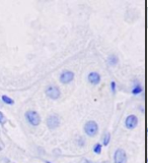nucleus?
Wrapping results in <instances>:
<instances>
[{"label":"nucleus","instance_id":"nucleus-1","mask_svg":"<svg viewBox=\"0 0 148 163\" xmlns=\"http://www.w3.org/2000/svg\"><path fill=\"white\" fill-rule=\"evenodd\" d=\"M26 118L30 125H32V127H38L41 123V116L39 115V113L34 110H28L26 112Z\"/></svg>","mask_w":148,"mask_h":163},{"label":"nucleus","instance_id":"nucleus-2","mask_svg":"<svg viewBox=\"0 0 148 163\" xmlns=\"http://www.w3.org/2000/svg\"><path fill=\"white\" fill-rule=\"evenodd\" d=\"M84 131H85V134L88 137H95V136H97V131H99V125L93 120L87 121L84 125Z\"/></svg>","mask_w":148,"mask_h":163},{"label":"nucleus","instance_id":"nucleus-3","mask_svg":"<svg viewBox=\"0 0 148 163\" xmlns=\"http://www.w3.org/2000/svg\"><path fill=\"white\" fill-rule=\"evenodd\" d=\"M46 95H47L49 98L53 99V100H57V99L60 97L61 92L59 90L58 87L56 86H49L46 89Z\"/></svg>","mask_w":148,"mask_h":163},{"label":"nucleus","instance_id":"nucleus-4","mask_svg":"<svg viewBox=\"0 0 148 163\" xmlns=\"http://www.w3.org/2000/svg\"><path fill=\"white\" fill-rule=\"evenodd\" d=\"M114 162L115 163H127V155L123 149L119 148L116 150L114 155Z\"/></svg>","mask_w":148,"mask_h":163},{"label":"nucleus","instance_id":"nucleus-5","mask_svg":"<svg viewBox=\"0 0 148 163\" xmlns=\"http://www.w3.org/2000/svg\"><path fill=\"white\" fill-rule=\"evenodd\" d=\"M138 125V118L136 115H129L127 116L125 120V127L128 129H134Z\"/></svg>","mask_w":148,"mask_h":163},{"label":"nucleus","instance_id":"nucleus-6","mask_svg":"<svg viewBox=\"0 0 148 163\" xmlns=\"http://www.w3.org/2000/svg\"><path fill=\"white\" fill-rule=\"evenodd\" d=\"M46 122H47V127L50 129H56L60 125V120H59V117L57 115H50L47 118Z\"/></svg>","mask_w":148,"mask_h":163},{"label":"nucleus","instance_id":"nucleus-7","mask_svg":"<svg viewBox=\"0 0 148 163\" xmlns=\"http://www.w3.org/2000/svg\"><path fill=\"white\" fill-rule=\"evenodd\" d=\"M74 79V73L71 71H64L60 75V82L62 84H69Z\"/></svg>","mask_w":148,"mask_h":163},{"label":"nucleus","instance_id":"nucleus-8","mask_svg":"<svg viewBox=\"0 0 148 163\" xmlns=\"http://www.w3.org/2000/svg\"><path fill=\"white\" fill-rule=\"evenodd\" d=\"M87 79L90 84L97 85V84H99V82H101V75H99V73H95V71H92V73H90L89 75H88Z\"/></svg>","mask_w":148,"mask_h":163},{"label":"nucleus","instance_id":"nucleus-9","mask_svg":"<svg viewBox=\"0 0 148 163\" xmlns=\"http://www.w3.org/2000/svg\"><path fill=\"white\" fill-rule=\"evenodd\" d=\"M119 62V58L117 55H115V54H112V55H109V57H107V63H109V65H112V66H114V65L118 64Z\"/></svg>","mask_w":148,"mask_h":163},{"label":"nucleus","instance_id":"nucleus-10","mask_svg":"<svg viewBox=\"0 0 148 163\" xmlns=\"http://www.w3.org/2000/svg\"><path fill=\"white\" fill-rule=\"evenodd\" d=\"M1 99H2V101L5 104H8V105H13V104H14L13 99L10 98V97H8L7 95H2V96H1Z\"/></svg>","mask_w":148,"mask_h":163},{"label":"nucleus","instance_id":"nucleus-11","mask_svg":"<svg viewBox=\"0 0 148 163\" xmlns=\"http://www.w3.org/2000/svg\"><path fill=\"white\" fill-rule=\"evenodd\" d=\"M109 141H111V134H109V133H105V136H103V146H107V145L109 144Z\"/></svg>","mask_w":148,"mask_h":163},{"label":"nucleus","instance_id":"nucleus-12","mask_svg":"<svg viewBox=\"0 0 148 163\" xmlns=\"http://www.w3.org/2000/svg\"><path fill=\"white\" fill-rule=\"evenodd\" d=\"M141 92H142V87L140 86L139 84L136 85V86L133 88V90H132V94L133 95H138V94H140Z\"/></svg>","mask_w":148,"mask_h":163},{"label":"nucleus","instance_id":"nucleus-13","mask_svg":"<svg viewBox=\"0 0 148 163\" xmlns=\"http://www.w3.org/2000/svg\"><path fill=\"white\" fill-rule=\"evenodd\" d=\"M101 145L99 144V143H97V144L95 145V147H93V152L95 153V154H101Z\"/></svg>","mask_w":148,"mask_h":163},{"label":"nucleus","instance_id":"nucleus-14","mask_svg":"<svg viewBox=\"0 0 148 163\" xmlns=\"http://www.w3.org/2000/svg\"><path fill=\"white\" fill-rule=\"evenodd\" d=\"M6 120L7 119H6V117H5V115L0 111V123H1V125H4L5 122H6Z\"/></svg>","mask_w":148,"mask_h":163},{"label":"nucleus","instance_id":"nucleus-15","mask_svg":"<svg viewBox=\"0 0 148 163\" xmlns=\"http://www.w3.org/2000/svg\"><path fill=\"white\" fill-rule=\"evenodd\" d=\"M116 88H117L116 83H115V82H112V83H111V89H112L113 93H116Z\"/></svg>","mask_w":148,"mask_h":163},{"label":"nucleus","instance_id":"nucleus-16","mask_svg":"<svg viewBox=\"0 0 148 163\" xmlns=\"http://www.w3.org/2000/svg\"><path fill=\"white\" fill-rule=\"evenodd\" d=\"M82 163H91V162H89L88 160H86V159H84L83 161H82Z\"/></svg>","mask_w":148,"mask_h":163},{"label":"nucleus","instance_id":"nucleus-17","mask_svg":"<svg viewBox=\"0 0 148 163\" xmlns=\"http://www.w3.org/2000/svg\"><path fill=\"white\" fill-rule=\"evenodd\" d=\"M46 163H51V162H50V161H46Z\"/></svg>","mask_w":148,"mask_h":163}]
</instances>
